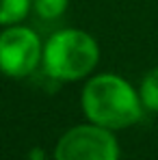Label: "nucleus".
<instances>
[{"mask_svg": "<svg viewBox=\"0 0 158 160\" xmlns=\"http://www.w3.org/2000/svg\"><path fill=\"white\" fill-rule=\"evenodd\" d=\"M80 106L87 121L113 132L136 126L145 112L139 89L113 72L89 76L80 93Z\"/></svg>", "mask_w": 158, "mask_h": 160, "instance_id": "nucleus-1", "label": "nucleus"}, {"mask_svg": "<svg viewBox=\"0 0 158 160\" xmlns=\"http://www.w3.org/2000/svg\"><path fill=\"white\" fill-rule=\"evenodd\" d=\"M100 63L98 39L82 28H61L43 41L41 69L56 82H78L93 76Z\"/></svg>", "mask_w": 158, "mask_h": 160, "instance_id": "nucleus-2", "label": "nucleus"}, {"mask_svg": "<svg viewBox=\"0 0 158 160\" xmlns=\"http://www.w3.org/2000/svg\"><path fill=\"white\" fill-rule=\"evenodd\" d=\"M54 160H119L121 147L113 130L91 121L78 123L59 136L52 152Z\"/></svg>", "mask_w": 158, "mask_h": 160, "instance_id": "nucleus-3", "label": "nucleus"}, {"mask_svg": "<svg viewBox=\"0 0 158 160\" xmlns=\"http://www.w3.org/2000/svg\"><path fill=\"white\" fill-rule=\"evenodd\" d=\"M43 41L26 24L4 26L0 30V74L13 80L28 78L41 67Z\"/></svg>", "mask_w": 158, "mask_h": 160, "instance_id": "nucleus-4", "label": "nucleus"}, {"mask_svg": "<svg viewBox=\"0 0 158 160\" xmlns=\"http://www.w3.org/2000/svg\"><path fill=\"white\" fill-rule=\"evenodd\" d=\"M33 11V0H0V26L24 24Z\"/></svg>", "mask_w": 158, "mask_h": 160, "instance_id": "nucleus-5", "label": "nucleus"}, {"mask_svg": "<svg viewBox=\"0 0 158 160\" xmlns=\"http://www.w3.org/2000/svg\"><path fill=\"white\" fill-rule=\"evenodd\" d=\"M139 98L147 112H158V67H152L143 74L139 82Z\"/></svg>", "mask_w": 158, "mask_h": 160, "instance_id": "nucleus-6", "label": "nucleus"}, {"mask_svg": "<svg viewBox=\"0 0 158 160\" xmlns=\"http://www.w3.org/2000/svg\"><path fill=\"white\" fill-rule=\"evenodd\" d=\"M69 7V0H33V11L39 20H59Z\"/></svg>", "mask_w": 158, "mask_h": 160, "instance_id": "nucleus-7", "label": "nucleus"}, {"mask_svg": "<svg viewBox=\"0 0 158 160\" xmlns=\"http://www.w3.org/2000/svg\"><path fill=\"white\" fill-rule=\"evenodd\" d=\"M26 160H46V152H43L41 147H33V149L28 152Z\"/></svg>", "mask_w": 158, "mask_h": 160, "instance_id": "nucleus-8", "label": "nucleus"}]
</instances>
